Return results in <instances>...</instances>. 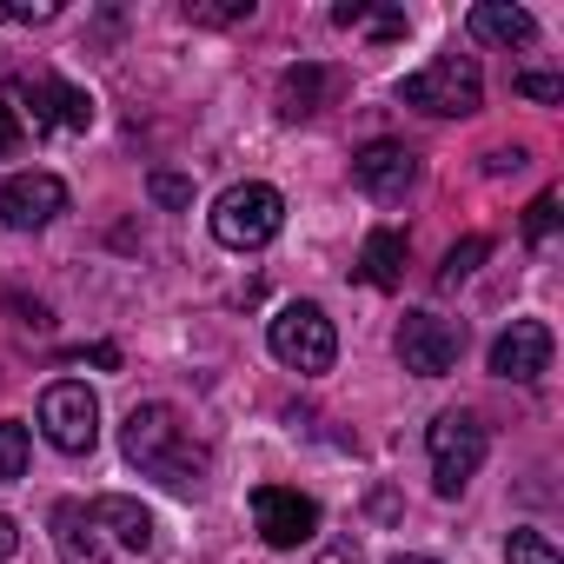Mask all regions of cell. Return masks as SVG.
I'll return each mask as SVG.
<instances>
[{"label":"cell","instance_id":"obj_10","mask_svg":"<svg viewBox=\"0 0 564 564\" xmlns=\"http://www.w3.org/2000/svg\"><path fill=\"white\" fill-rule=\"evenodd\" d=\"M352 180L372 193V199H405L412 180H419V153L405 140H366L352 153Z\"/></svg>","mask_w":564,"mask_h":564},{"label":"cell","instance_id":"obj_30","mask_svg":"<svg viewBox=\"0 0 564 564\" xmlns=\"http://www.w3.org/2000/svg\"><path fill=\"white\" fill-rule=\"evenodd\" d=\"M14 544H21V531H14V518H8V511H0V564L14 557Z\"/></svg>","mask_w":564,"mask_h":564},{"label":"cell","instance_id":"obj_15","mask_svg":"<svg viewBox=\"0 0 564 564\" xmlns=\"http://www.w3.org/2000/svg\"><path fill=\"white\" fill-rule=\"evenodd\" d=\"M333 67H286V74H279V113H286V120H313L326 100H333Z\"/></svg>","mask_w":564,"mask_h":564},{"label":"cell","instance_id":"obj_3","mask_svg":"<svg viewBox=\"0 0 564 564\" xmlns=\"http://www.w3.org/2000/svg\"><path fill=\"white\" fill-rule=\"evenodd\" d=\"M405 107H419V113H438V120H465V113H478L485 107V74H478V61L471 54H438L432 67H419V74H405Z\"/></svg>","mask_w":564,"mask_h":564},{"label":"cell","instance_id":"obj_2","mask_svg":"<svg viewBox=\"0 0 564 564\" xmlns=\"http://www.w3.org/2000/svg\"><path fill=\"white\" fill-rule=\"evenodd\" d=\"M279 226H286V199L265 180H239L213 199V239L232 246V252H259Z\"/></svg>","mask_w":564,"mask_h":564},{"label":"cell","instance_id":"obj_9","mask_svg":"<svg viewBox=\"0 0 564 564\" xmlns=\"http://www.w3.org/2000/svg\"><path fill=\"white\" fill-rule=\"evenodd\" d=\"M67 213V186L54 173H14L8 186H0V219H8L14 232H41Z\"/></svg>","mask_w":564,"mask_h":564},{"label":"cell","instance_id":"obj_31","mask_svg":"<svg viewBox=\"0 0 564 564\" xmlns=\"http://www.w3.org/2000/svg\"><path fill=\"white\" fill-rule=\"evenodd\" d=\"M392 564H438V557H419V551H405V557H392Z\"/></svg>","mask_w":564,"mask_h":564},{"label":"cell","instance_id":"obj_21","mask_svg":"<svg viewBox=\"0 0 564 564\" xmlns=\"http://www.w3.org/2000/svg\"><path fill=\"white\" fill-rule=\"evenodd\" d=\"M28 425L21 419H0V478H21L28 471Z\"/></svg>","mask_w":564,"mask_h":564},{"label":"cell","instance_id":"obj_23","mask_svg":"<svg viewBox=\"0 0 564 564\" xmlns=\"http://www.w3.org/2000/svg\"><path fill=\"white\" fill-rule=\"evenodd\" d=\"M511 87H518L524 100H538V107H557V100H564V80H557V74H544V67H524Z\"/></svg>","mask_w":564,"mask_h":564},{"label":"cell","instance_id":"obj_1","mask_svg":"<svg viewBox=\"0 0 564 564\" xmlns=\"http://www.w3.org/2000/svg\"><path fill=\"white\" fill-rule=\"evenodd\" d=\"M120 445L127 458L160 478L166 491H199L206 485V445L193 438V425L173 412V405H133L127 425H120Z\"/></svg>","mask_w":564,"mask_h":564},{"label":"cell","instance_id":"obj_20","mask_svg":"<svg viewBox=\"0 0 564 564\" xmlns=\"http://www.w3.org/2000/svg\"><path fill=\"white\" fill-rule=\"evenodd\" d=\"M180 14L193 28H232V21H252V0H186Z\"/></svg>","mask_w":564,"mask_h":564},{"label":"cell","instance_id":"obj_27","mask_svg":"<svg viewBox=\"0 0 564 564\" xmlns=\"http://www.w3.org/2000/svg\"><path fill=\"white\" fill-rule=\"evenodd\" d=\"M319 564H359V538H333V544L319 551Z\"/></svg>","mask_w":564,"mask_h":564},{"label":"cell","instance_id":"obj_26","mask_svg":"<svg viewBox=\"0 0 564 564\" xmlns=\"http://www.w3.org/2000/svg\"><path fill=\"white\" fill-rule=\"evenodd\" d=\"M524 166V147H491L485 153V173H518Z\"/></svg>","mask_w":564,"mask_h":564},{"label":"cell","instance_id":"obj_14","mask_svg":"<svg viewBox=\"0 0 564 564\" xmlns=\"http://www.w3.org/2000/svg\"><path fill=\"white\" fill-rule=\"evenodd\" d=\"M47 524H54V551H61V564H107V538H100V524L87 518V505L61 498Z\"/></svg>","mask_w":564,"mask_h":564},{"label":"cell","instance_id":"obj_19","mask_svg":"<svg viewBox=\"0 0 564 564\" xmlns=\"http://www.w3.org/2000/svg\"><path fill=\"white\" fill-rule=\"evenodd\" d=\"M485 252H491V239H485V232H471V239H458V246L445 252V265H438V286L452 293V286H458V279H471Z\"/></svg>","mask_w":564,"mask_h":564},{"label":"cell","instance_id":"obj_18","mask_svg":"<svg viewBox=\"0 0 564 564\" xmlns=\"http://www.w3.org/2000/svg\"><path fill=\"white\" fill-rule=\"evenodd\" d=\"M333 21L339 28H366V34H379V41H405V8H359V0H346V8H333Z\"/></svg>","mask_w":564,"mask_h":564},{"label":"cell","instance_id":"obj_22","mask_svg":"<svg viewBox=\"0 0 564 564\" xmlns=\"http://www.w3.org/2000/svg\"><path fill=\"white\" fill-rule=\"evenodd\" d=\"M505 564H557V551H551L544 531H511L505 538Z\"/></svg>","mask_w":564,"mask_h":564},{"label":"cell","instance_id":"obj_25","mask_svg":"<svg viewBox=\"0 0 564 564\" xmlns=\"http://www.w3.org/2000/svg\"><path fill=\"white\" fill-rule=\"evenodd\" d=\"M147 193H153L160 206H193V180H180V173H153Z\"/></svg>","mask_w":564,"mask_h":564},{"label":"cell","instance_id":"obj_8","mask_svg":"<svg viewBox=\"0 0 564 564\" xmlns=\"http://www.w3.org/2000/svg\"><path fill=\"white\" fill-rule=\"evenodd\" d=\"M252 524L272 551H300L313 531H319V505L293 485H259L252 491Z\"/></svg>","mask_w":564,"mask_h":564},{"label":"cell","instance_id":"obj_13","mask_svg":"<svg viewBox=\"0 0 564 564\" xmlns=\"http://www.w3.org/2000/svg\"><path fill=\"white\" fill-rule=\"evenodd\" d=\"M87 518H94L100 538H113L120 551H133V557L153 551V511H147V505H133V498H94Z\"/></svg>","mask_w":564,"mask_h":564},{"label":"cell","instance_id":"obj_6","mask_svg":"<svg viewBox=\"0 0 564 564\" xmlns=\"http://www.w3.org/2000/svg\"><path fill=\"white\" fill-rule=\"evenodd\" d=\"M41 432H47V445H54V452L87 458V452L100 445V399H94L80 379L47 386V392H41Z\"/></svg>","mask_w":564,"mask_h":564},{"label":"cell","instance_id":"obj_7","mask_svg":"<svg viewBox=\"0 0 564 564\" xmlns=\"http://www.w3.org/2000/svg\"><path fill=\"white\" fill-rule=\"evenodd\" d=\"M465 352V326L438 319V313H405L399 319V366L419 379H445Z\"/></svg>","mask_w":564,"mask_h":564},{"label":"cell","instance_id":"obj_29","mask_svg":"<svg viewBox=\"0 0 564 564\" xmlns=\"http://www.w3.org/2000/svg\"><path fill=\"white\" fill-rule=\"evenodd\" d=\"M8 21H54V0H34V8H0Z\"/></svg>","mask_w":564,"mask_h":564},{"label":"cell","instance_id":"obj_12","mask_svg":"<svg viewBox=\"0 0 564 564\" xmlns=\"http://www.w3.org/2000/svg\"><path fill=\"white\" fill-rule=\"evenodd\" d=\"M21 100L34 107V127H74V133L94 127V100H87L80 87L54 80V74H28V80H21Z\"/></svg>","mask_w":564,"mask_h":564},{"label":"cell","instance_id":"obj_16","mask_svg":"<svg viewBox=\"0 0 564 564\" xmlns=\"http://www.w3.org/2000/svg\"><path fill=\"white\" fill-rule=\"evenodd\" d=\"M465 28H471V41H485V47H524V41L538 34V21H531L524 8H505V0H478V8L465 14Z\"/></svg>","mask_w":564,"mask_h":564},{"label":"cell","instance_id":"obj_24","mask_svg":"<svg viewBox=\"0 0 564 564\" xmlns=\"http://www.w3.org/2000/svg\"><path fill=\"white\" fill-rule=\"evenodd\" d=\"M551 232H557V193H538V199L524 206V239H531V246H544Z\"/></svg>","mask_w":564,"mask_h":564},{"label":"cell","instance_id":"obj_17","mask_svg":"<svg viewBox=\"0 0 564 564\" xmlns=\"http://www.w3.org/2000/svg\"><path fill=\"white\" fill-rule=\"evenodd\" d=\"M359 279H366V286H379V293H392L399 279H405V232L379 226L366 239V252H359Z\"/></svg>","mask_w":564,"mask_h":564},{"label":"cell","instance_id":"obj_28","mask_svg":"<svg viewBox=\"0 0 564 564\" xmlns=\"http://www.w3.org/2000/svg\"><path fill=\"white\" fill-rule=\"evenodd\" d=\"M21 147V120H14V107H0V160H8Z\"/></svg>","mask_w":564,"mask_h":564},{"label":"cell","instance_id":"obj_4","mask_svg":"<svg viewBox=\"0 0 564 564\" xmlns=\"http://www.w3.org/2000/svg\"><path fill=\"white\" fill-rule=\"evenodd\" d=\"M425 452H432V485H438V498H458V491L478 478V465H485V452H491V432H485L471 412H438V419L425 425Z\"/></svg>","mask_w":564,"mask_h":564},{"label":"cell","instance_id":"obj_5","mask_svg":"<svg viewBox=\"0 0 564 564\" xmlns=\"http://www.w3.org/2000/svg\"><path fill=\"white\" fill-rule=\"evenodd\" d=\"M265 346H272L279 366H293V372H333V359H339V333H333V319L313 300H300V306L279 313L265 326Z\"/></svg>","mask_w":564,"mask_h":564},{"label":"cell","instance_id":"obj_11","mask_svg":"<svg viewBox=\"0 0 564 564\" xmlns=\"http://www.w3.org/2000/svg\"><path fill=\"white\" fill-rule=\"evenodd\" d=\"M544 366H551V326L544 319H511V333H498V346H491V379L531 386Z\"/></svg>","mask_w":564,"mask_h":564}]
</instances>
